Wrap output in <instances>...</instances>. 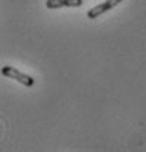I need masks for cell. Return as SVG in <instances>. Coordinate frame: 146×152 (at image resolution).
<instances>
[{
	"label": "cell",
	"mask_w": 146,
	"mask_h": 152,
	"mask_svg": "<svg viewBox=\"0 0 146 152\" xmlns=\"http://www.w3.org/2000/svg\"><path fill=\"white\" fill-rule=\"evenodd\" d=\"M66 7H78L83 4V0H65Z\"/></svg>",
	"instance_id": "277c9868"
},
{
	"label": "cell",
	"mask_w": 146,
	"mask_h": 152,
	"mask_svg": "<svg viewBox=\"0 0 146 152\" xmlns=\"http://www.w3.org/2000/svg\"><path fill=\"white\" fill-rule=\"evenodd\" d=\"M123 0H106L105 3H100V4H97L95 7H92L89 12H87V16L90 18V19H96L97 16H100L102 13H105V12H108L109 9H112V7H115L117 4H120Z\"/></svg>",
	"instance_id": "7a4b0ae2"
},
{
	"label": "cell",
	"mask_w": 146,
	"mask_h": 152,
	"mask_svg": "<svg viewBox=\"0 0 146 152\" xmlns=\"http://www.w3.org/2000/svg\"><path fill=\"white\" fill-rule=\"evenodd\" d=\"M46 6L49 9H59V7H66L65 0H47Z\"/></svg>",
	"instance_id": "3957f363"
},
{
	"label": "cell",
	"mask_w": 146,
	"mask_h": 152,
	"mask_svg": "<svg viewBox=\"0 0 146 152\" xmlns=\"http://www.w3.org/2000/svg\"><path fill=\"white\" fill-rule=\"evenodd\" d=\"M1 74H3L4 77H7V78H13V80L22 83V84L27 86V87L34 86V78H33V77L19 72V71H18L16 68H13V66H3V68H1Z\"/></svg>",
	"instance_id": "6da1fadb"
}]
</instances>
